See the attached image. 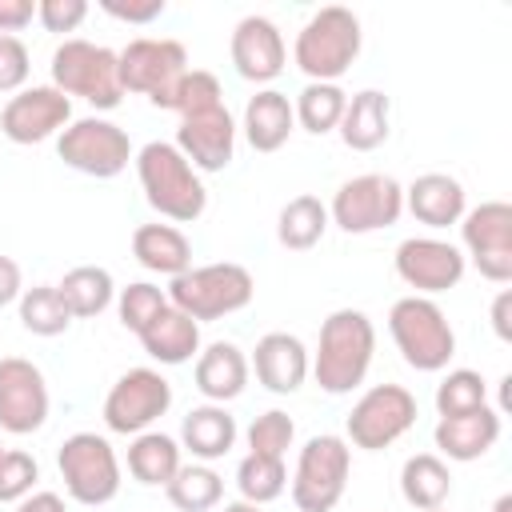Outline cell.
<instances>
[{"mask_svg":"<svg viewBox=\"0 0 512 512\" xmlns=\"http://www.w3.org/2000/svg\"><path fill=\"white\" fill-rule=\"evenodd\" d=\"M248 368L256 372V380L268 392L288 396V392H296L308 380L312 360H308V348L300 344V336H292V332H268V336L256 340V352H252V364Z\"/></svg>","mask_w":512,"mask_h":512,"instance_id":"ffe728a7","label":"cell"},{"mask_svg":"<svg viewBox=\"0 0 512 512\" xmlns=\"http://www.w3.org/2000/svg\"><path fill=\"white\" fill-rule=\"evenodd\" d=\"M436 512H440V508H436Z\"/></svg>","mask_w":512,"mask_h":512,"instance_id":"f5cc1de1","label":"cell"},{"mask_svg":"<svg viewBox=\"0 0 512 512\" xmlns=\"http://www.w3.org/2000/svg\"><path fill=\"white\" fill-rule=\"evenodd\" d=\"M136 176H140V188L148 196V204L176 220V224H192L204 216L208 208V192L196 176V168L180 156L176 144L168 140H148L140 152H136Z\"/></svg>","mask_w":512,"mask_h":512,"instance_id":"7a4b0ae2","label":"cell"},{"mask_svg":"<svg viewBox=\"0 0 512 512\" xmlns=\"http://www.w3.org/2000/svg\"><path fill=\"white\" fill-rule=\"evenodd\" d=\"M236 488H240V500H248V504H268V500L284 496V488H288L284 460L248 452L240 460V468H236Z\"/></svg>","mask_w":512,"mask_h":512,"instance_id":"d590c367","label":"cell"},{"mask_svg":"<svg viewBox=\"0 0 512 512\" xmlns=\"http://www.w3.org/2000/svg\"><path fill=\"white\" fill-rule=\"evenodd\" d=\"M168 408H172V384L156 368H128L104 396V424L108 432L140 436Z\"/></svg>","mask_w":512,"mask_h":512,"instance_id":"4fadbf2b","label":"cell"},{"mask_svg":"<svg viewBox=\"0 0 512 512\" xmlns=\"http://www.w3.org/2000/svg\"><path fill=\"white\" fill-rule=\"evenodd\" d=\"M48 420V384L44 372L24 356H0V428L28 436Z\"/></svg>","mask_w":512,"mask_h":512,"instance_id":"2e32d148","label":"cell"},{"mask_svg":"<svg viewBox=\"0 0 512 512\" xmlns=\"http://www.w3.org/2000/svg\"><path fill=\"white\" fill-rule=\"evenodd\" d=\"M228 52H232V64L244 80L252 84H268L284 72V60H288V48H284V36L280 28L268 20V16H244L236 28H232V40H228Z\"/></svg>","mask_w":512,"mask_h":512,"instance_id":"d6986e66","label":"cell"},{"mask_svg":"<svg viewBox=\"0 0 512 512\" xmlns=\"http://www.w3.org/2000/svg\"><path fill=\"white\" fill-rule=\"evenodd\" d=\"M328 204L320 200V196H292L284 208H280V220H276V236H280V244L284 248H292V252H308V248H316L320 240H324V232H328Z\"/></svg>","mask_w":512,"mask_h":512,"instance_id":"f546056e","label":"cell"},{"mask_svg":"<svg viewBox=\"0 0 512 512\" xmlns=\"http://www.w3.org/2000/svg\"><path fill=\"white\" fill-rule=\"evenodd\" d=\"M164 492H168L172 508H180V512H208L220 504L224 480L208 464H180L176 476L164 484Z\"/></svg>","mask_w":512,"mask_h":512,"instance_id":"836d02e7","label":"cell"},{"mask_svg":"<svg viewBox=\"0 0 512 512\" xmlns=\"http://www.w3.org/2000/svg\"><path fill=\"white\" fill-rule=\"evenodd\" d=\"M52 88H60L68 100L80 96L92 108L108 112L124 96V88H120V56L112 48H104V44L72 36L52 52Z\"/></svg>","mask_w":512,"mask_h":512,"instance_id":"8992f818","label":"cell"},{"mask_svg":"<svg viewBox=\"0 0 512 512\" xmlns=\"http://www.w3.org/2000/svg\"><path fill=\"white\" fill-rule=\"evenodd\" d=\"M508 308H512V292L504 288V292L496 296V304H492V328H496V336H500V340H512V324H508Z\"/></svg>","mask_w":512,"mask_h":512,"instance_id":"c3c4849f","label":"cell"},{"mask_svg":"<svg viewBox=\"0 0 512 512\" xmlns=\"http://www.w3.org/2000/svg\"><path fill=\"white\" fill-rule=\"evenodd\" d=\"M0 452H4V444H0Z\"/></svg>","mask_w":512,"mask_h":512,"instance_id":"816d5d0a","label":"cell"},{"mask_svg":"<svg viewBox=\"0 0 512 512\" xmlns=\"http://www.w3.org/2000/svg\"><path fill=\"white\" fill-rule=\"evenodd\" d=\"M400 492L412 508L420 512H436L444 508L448 492H452V476H448V464L436 456V452H416L404 460L400 468Z\"/></svg>","mask_w":512,"mask_h":512,"instance_id":"f1b7e54d","label":"cell"},{"mask_svg":"<svg viewBox=\"0 0 512 512\" xmlns=\"http://www.w3.org/2000/svg\"><path fill=\"white\" fill-rule=\"evenodd\" d=\"M72 320H88V316H100L112 296H116V284H112V272L100 268V264H80L72 272H64V280L56 284Z\"/></svg>","mask_w":512,"mask_h":512,"instance_id":"4dcf8cb0","label":"cell"},{"mask_svg":"<svg viewBox=\"0 0 512 512\" xmlns=\"http://www.w3.org/2000/svg\"><path fill=\"white\" fill-rule=\"evenodd\" d=\"M388 332L404 364L416 372H440L456 352V332L440 312V304L428 296H400L388 312Z\"/></svg>","mask_w":512,"mask_h":512,"instance_id":"5b68a950","label":"cell"},{"mask_svg":"<svg viewBox=\"0 0 512 512\" xmlns=\"http://www.w3.org/2000/svg\"><path fill=\"white\" fill-rule=\"evenodd\" d=\"M416 424V396L404 384L368 388L348 412V440L364 452H380L396 444Z\"/></svg>","mask_w":512,"mask_h":512,"instance_id":"7c38bea8","label":"cell"},{"mask_svg":"<svg viewBox=\"0 0 512 512\" xmlns=\"http://www.w3.org/2000/svg\"><path fill=\"white\" fill-rule=\"evenodd\" d=\"M68 120H72V100L52 84L20 88L0 108V132L12 144H40V140L64 132Z\"/></svg>","mask_w":512,"mask_h":512,"instance_id":"9a60e30c","label":"cell"},{"mask_svg":"<svg viewBox=\"0 0 512 512\" xmlns=\"http://www.w3.org/2000/svg\"><path fill=\"white\" fill-rule=\"evenodd\" d=\"M404 204L428 228L460 224V216L468 212L464 208V184L456 176H448V172H424V176H416L404 188Z\"/></svg>","mask_w":512,"mask_h":512,"instance_id":"7402d4cb","label":"cell"},{"mask_svg":"<svg viewBox=\"0 0 512 512\" xmlns=\"http://www.w3.org/2000/svg\"><path fill=\"white\" fill-rule=\"evenodd\" d=\"M56 468L76 504L96 508L120 492V460L112 444L96 432H72L56 452Z\"/></svg>","mask_w":512,"mask_h":512,"instance_id":"ba28073f","label":"cell"},{"mask_svg":"<svg viewBox=\"0 0 512 512\" xmlns=\"http://www.w3.org/2000/svg\"><path fill=\"white\" fill-rule=\"evenodd\" d=\"M436 448L448 456V460H480L496 440H500V412L496 408H472V412H460V416H440L436 420Z\"/></svg>","mask_w":512,"mask_h":512,"instance_id":"44dd1931","label":"cell"},{"mask_svg":"<svg viewBox=\"0 0 512 512\" xmlns=\"http://www.w3.org/2000/svg\"><path fill=\"white\" fill-rule=\"evenodd\" d=\"M28 72H32L28 44L20 36L0 32V92H20L24 80H28Z\"/></svg>","mask_w":512,"mask_h":512,"instance_id":"b9f144b4","label":"cell"},{"mask_svg":"<svg viewBox=\"0 0 512 512\" xmlns=\"http://www.w3.org/2000/svg\"><path fill=\"white\" fill-rule=\"evenodd\" d=\"M360 20L352 8H340V4H328L320 12L308 16V24L296 32V44H292V60L296 68L316 80V84H336L352 60L360 56Z\"/></svg>","mask_w":512,"mask_h":512,"instance_id":"3957f363","label":"cell"},{"mask_svg":"<svg viewBox=\"0 0 512 512\" xmlns=\"http://www.w3.org/2000/svg\"><path fill=\"white\" fill-rule=\"evenodd\" d=\"M176 148L196 172H224L232 164V152H236V120H232V112L220 104V108L184 116L180 128H176Z\"/></svg>","mask_w":512,"mask_h":512,"instance_id":"ac0fdd59","label":"cell"},{"mask_svg":"<svg viewBox=\"0 0 512 512\" xmlns=\"http://www.w3.org/2000/svg\"><path fill=\"white\" fill-rule=\"evenodd\" d=\"M36 480H40V464L28 452L20 448L0 452V504H20Z\"/></svg>","mask_w":512,"mask_h":512,"instance_id":"60d3db41","label":"cell"},{"mask_svg":"<svg viewBox=\"0 0 512 512\" xmlns=\"http://www.w3.org/2000/svg\"><path fill=\"white\" fill-rule=\"evenodd\" d=\"M220 512H260V504H248V500H232V504H224Z\"/></svg>","mask_w":512,"mask_h":512,"instance_id":"681fc988","label":"cell"},{"mask_svg":"<svg viewBox=\"0 0 512 512\" xmlns=\"http://www.w3.org/2000/svg\"><path fill=\"white\" fill-rule=\"evenodd\" d=\"M100 8L124 24H152L164 16V0H100Z\"/></svg>","mask_w":512,"mask_h":512,"instance_id":"ee69618b","label":"cell"},{"mask_svg":"<svg viewBox=\"0 0 512 512\" xmlns=\"http://www.w3.org/2000/svg\"><path fill=\"white\" fill-rule=\"evenodd\" d=\"M460 240L476 272L492 284L512 280V204L484 200L460 216Z\"/></svg>","mask_w":512,"mask_h":512,"instance_id":"5bb4252c","label":"cell"},{"mask_svg":"<svg viewBox=\"0 0 512 512\" xmlns=\"http://www.w3.org/2000/svg\"><path fill=\"white\" fill-rule=\"evenodd\" d=\"M168 308V296L156 288V284H148V280H136V284H128V288H120V300H116V312H120V324L128 328V332H144V324L156 316V312H164Z\"/></svg>","mask_w":512,"mask_h":512,"instance_id":"f35d334b","label":"cell"},{"mask_svg":"<svg viewBox=\"0 0 512 512\" xmlns=\"http://www.w3.org/2000/svg\"><path fill=\"white\" fill-rule=\"evenodd\" d=\"M36 16V0H0V32L16 36Z\"/></svg>","mask_w":512,"mask_h":512,"instance_id":"f6af8a7d","label":"cell"},{"mask_svg":"<svg viewBox=\"0 0 512 512\" xmlns=\"http://www.w3.org/2000/svg\"><path fill=\"white\" fill-rule=\"evenodd\" d=\"M248 356L228 344V340H216L208 344L200 356H196V388L200 396H208V404H224V400H236L244 388H248Z\"/></svg>","mask_w":512,"mask_h":512,"instance_id":"603a6c76","label":"cell"},{"mask_svg":"<svg viewBox=\"0 0 512 512\" xmlns=\"http://www.w3.org/2000/svg\"><path fill=\"white\" fill-rule=\"evenodd\" d=\"M56 156L84 172V176H96V180H112L128 168L132 160V140L120 124L112 120H100V116H84V120H72L60 140H56Z\"/></svg>","mask_w":512,"mask_h":512,"instance_id":"30bf717a","label":"cell"},{"mask_svg":"<svg viewBox=\"0 0 512 512\" xmlns=\"http://www.w3.org/2000/svg\"><path fill=\"white\" fill-rule=\"evenodd\" d=\"M492 512H512V496H508V492H504V496H500V500H496V504H492Z\"/></svg>","mask_w":512,"mask_h":512,"instance_id":"f907efd6","label":"cell"},{"mask_svg":"<svg viewBox=\"0 0 512 512\" xmlns=\"http://www.w3.org/2000/svg\"><path fill=\"white\" fill-rule=\"evenodd\" d=\"M20 292H24L20 264H16L12 256H0V308L12 304V300H20Z\"/></svg>","mask_w":512,"mask_h":512,"instance_id":"bcb514c9","label":"cell"},{"mask_svg":"<svg viewBox=\"0 0 512 512\" xmlns=\"http://www.w3.org/2000/svg\"><path fill=\"white\" fill-rule=\"evenodd\" d=\"M292 436H296V424L288 412L280 408H268L264 416H256L248 424V452H260V456H280L292 448Z\"/></svg>","mask_w":512,"mask_h":512,"instance_id":"ab89813d","label":"cell"},{"mask_svg":"<svg viewBox=\"0 0 512 512\" xmlns=\"http://www.w3.org/2000/svg\"><path fill=\"white\" fill-rule=\"evenodd\" d=\"M344 104H348V92L340 84H316L308 80L292 104L296 112V124L312 136H324L332 128H340V116H344Z\"/></svg>","mask_w":512,"mask_h":512,"instance_id":"d6a6232c","label":"cell"},{"mask_svg":"<svg viewBox=\"0 0 512 512\" xmlns=\"http://www.w3.org/2000/svg\"><path fill=\"white\" fill-rule=\"evenodd\" d=\"M16 512H68V508H64V500L56 492H28L16 504Z\"/></svg>","mask_w":512,"mask_h":512,"instance_id":"7dc6e473","label":"cell"},{"mask_svg":"<svg viewBox=\"0 0 512 512\" xmlns=\"http://www.w3.org/2000/svg\"><path fill=\"white\" fill-rule=\"evenodd\" d=\"M180 444L196 460H220L236 444V420L224 404H200L180 424Z\"/></svg>","mask_w":512,"mask_h":512,"instance_id":"83f0119b","label":"cell"},{"mask_svg":"<svg viewBox=\"0 0 512 512\" xmlns=\"http://www.w3.org/2000/svg\"><path fill=\"white\" fill-rule=\"evenodd\" d=\"M400 212H404V188L384 172H364V176L344 180L328 204V220L344 228L348 236L392 228Z\"/></svg>","mask_w":512,"mask_h":512,"instance_id":"9c48e42d","label":"cell"},{"mask_svg":"<svg viewBox=\"0 0 512 512\" xmlns=\"http://www.w3.org/2000/svg\"><path fill=\"white\" fill-rule=\"evenodd\" d=\"M292 128H296V112H292V100L284 92L264 88V92H256L248 100V108H244V136H248V144L256 152L284 148Z\"/></svg>","mask_w":512,"mask_h":512,"instance_id":"d4e9b609","label":"cell"},{"mask_svg":"<svg viewBox=\"0 0 512 512\" xmlns=\"http://www.w3.org/2000/svg\"><path fill=\"white\" fill-rule=\"evenodd\" d=\"M140 344H144V352H148L152 360H160V364H184V360H192V356L200 352V324H196L192 316H184L180 308L168 304L164 312H156V316L144 324Z\"/></svg>","mask_w":512,"mask_h":512,"instance_id":"cb8c5ba5","label":"cell"},{"mask_svg":"<svg viewBox=\"0 0 512 512\" xmlns=\"http://www.w3.org/2000/svg\"><path fill=\"white\" fill-rule=\"evenodd\" d=\"M348 472H352V448L344 436H312L300 456H296V472H292V504L296 512H332L348 488Z\"/></svg>","mask_w":512,"mask_h":512,"instance_id":"52a82bcc","label":"cell"},{"mask_svg":"<svg viewBox=\"0 0 512 512\" xmlns=\"http://www.w3.org/2000/svg\"><path fill=\"white\" fill-rule=\"evenodd\" d=\"M252 292H256L252 272L244 264L220 260V264H200V268H188V272L172 276L168 304L200 324V320H220V316H232V312L248 308Z\"/></svg>","mask_w":512,"mask_h":512,"instance_id":"277c9868","label":"cell"},{"mask_svg":"<svg viewBox=\"0 0 512 512\" xmlns=\"http://www.w3.org/2000/svg\"><path fill=\"white\" fill-rule=\"evenodd\" d=\"M376 352V328L360 308H336L320 324V344L312 356V376L328 396H344L364 384Z\"/></svg>","mask_w":512,"mask_h":512,"instance_id":"6da1fadb","label":"cell"},{"mask_svg":"<svg viewBox=\"0 0 512 512\" xmlns=\"http://www.w3.org/2000/svg\"><path fill=\"white\" fill-rule=\"evenodd\" d=\"M484 404H488V384L472 368H452L436 384V412L440 416H460V412H472V408H484Z\"/></svg>","mask_w":512,"mask_h":512,"instance_id":"8d00e7d4","label":"cell"},{"mask_svg":"<svg viewBox=\"0 0 512 512\" xmlns=\"http://www.w3.org/2000/svg\"><path fill=\"white\" fill-rule=\"evenodd\" d=\"M180 468V444L168 432H140L128 444V472L140 484H168Z\"/></svg>","mask_w":512,"mask_h":512,"instance_id":"1f68e13d","label":"cell"},{"mask_svg":"<svg viewBox=\"0 0 512 512\" xmlns=\"http://www.w3.org/2000/svg\"><path fill=\"white\" fill-rule=\"evenodd\" d=\"M132 256L160 276H180L192 268V244L176 224H140L132 232Z\"/></svg>","mask_w":512,"mask_h":512,"instance_id":"4316f807","label":"cell"},{"mask_svg":"<svg viewBox=\"0 0 512 512\" xmlns=\"http://www.w3.org/2000/svg\"><path fill=\"white\" fill-rule=\"evenodd\" d=\"M84 16H88L84 0H40L36 4V20L48 32H72V28H80Z\"/></svg>","mask_w":512,"mask_h":512,"instance_id":"7bdbcfd3","label":"cell"},{"mask_svg":"<svg viewBox=\"0 0 512 512\" xmlns=\"http://www.w3.org/2000/svg\"><path fill=\"white\" fill-rule=\"evenodd\" d=\"M116 56H120V88L148 96L156 108H168L172 88L188 72L184 44L180 40H164V36L160 40L156 36H140Z\"/></svg>","mask_w":512,"mask_h":512,"instance_id":"8fae6325","label":"cell"},{"mask_svg":"<svg viewBox=\"0 0 512 512\" xmlns=\"http://www.w3.org/2000/svg\"><path fill=\"white\" fill-rule=\"evenodd\" d=\"M388 116H392V104L380 88H364L356 96H348L344 104V116H340V140L352 148V152H372L388 140Z\"/></svg>","mask_w":512,"mask_h":512,"instance_id":"484cf974","label":"cell"},{"mask_svg":"<svg viewBox=\"0 0 512 512\" xmlns=\"http://www.w3.org/2000/svg\"><path fill=\"white\" fill-rule=\"evenodd\" d=\"M464 252L448 240H436V236H408L396 244V276L416 288V296H428V292H448L464 280Z\"/></svg>","mask_w":512,"mask_h":512,"instance_id":"e0dca14e","label":"cell"},{"mask_svg":"<svg viewBox=\"0 0 512 512\" xmlns=\"http://www.w3.org/2000/svg\"><path fill=\"white\" fill-rule=\"evenodd\" d=\"M20 324L32 336H60L72 324V312L56 284H36L20 292Z\"/></svg>","mask_w":512,"mask_h":512,"instance_id":"e575fe53","label":"cell"},{"mask_svg":"<svg viewBox=\"0 0 512 512\" xmlns=\"http://www.w3.org/2000/svg\"><path fill=\"white\" fill-rule=\"evenodd\" d=\"M220 104H224L220 80L212 72H204V68H188L180 76V84L172 88V96H168V108L180 112V120L196 116V112H208V108H220Z\"/></svg>","mask_w":512,"mask_h":512,"instance_id":"74e56055","label":"cell"}]
</instances>
